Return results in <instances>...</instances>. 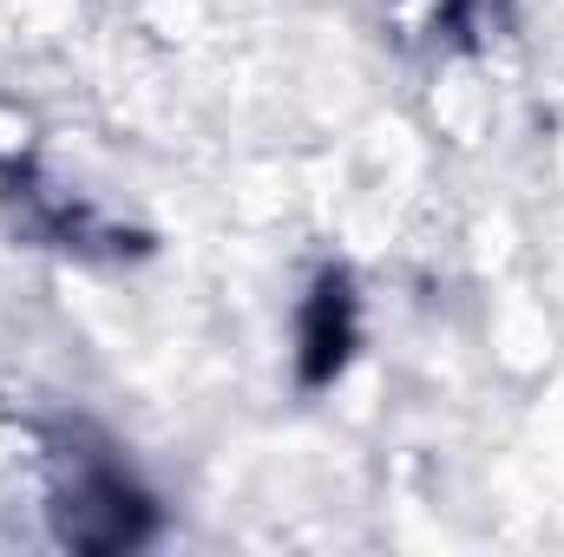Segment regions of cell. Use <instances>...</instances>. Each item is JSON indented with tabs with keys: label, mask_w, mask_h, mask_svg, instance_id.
Wrapping results in <instances>:
<instances>
[{
	"label": "cell",
	"mask_w": 564,
	"mask_h": 557,
	"mask_svg": "<svg viewBox=\"0 0 564 557\" xmlns=\"http://www.w3.org/2000/svg\"><path fill=\"white\" fill-rule=\"evenodd\" d=\"M302 387H328L355 354V288L341 270H322L302 302Z\"/></svg>",
	"instance_id": "obj_2"
},
{
	"label": "cell",
	"mask_w": 564,
	"mask_h": 557,
	"mask_svg": "<svg viewBox=\"0 0 564 557\" xmlns=\"http://www.w3.org/2000/svg\"><path fill=\"white\" fill-rule=\"evenodd\" d=\"M59 538L73 551H132L151 538V499L106 459V452H79L73 479L59 485Z\"/></svg>",
	"instance_id": "obj_1"
}]
</instances>
